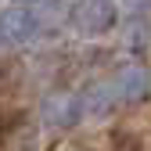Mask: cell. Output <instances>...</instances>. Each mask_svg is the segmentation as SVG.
Returning <instances> with one entry per match:
<instances>
[{
  "label": "cell",
  "mask_w": 151,
  "mask_h": 151,
  "mask_svg": "<svg viewBox=\"0 0 151 151\" xmlns=\"http://www.w3.org/2000/svg\"><path fill=\"white\" fill-rule=\"evenodd\" d=\"M111 22H115V7L111 0H79V7L72 11V25L79 32H104Z\"/></svg>",
  "instance_id": "1"
},
{
  "label": "cell",
  "mask_w": 151,
  "mask_h": 151,
  "mask_svg": "<svg viewBox=\"0 0 151 151\" xmlns=\"http://www.w3.org/2000/svg\"><path fill=\"white\" fill-rule=\"evenodd\" d=\"M111 83H115V97H119V101H140V97H147L151 76H147V68H140V65H126V68L119 72V79H111Z\"/></svg>",
  "instance_id": "2"
},
{
  "label": "cell",
  "mask_w": 151,
  "mask_h": 151,
  "mask_svg": "<svg viewBox=\"0 0 151 151\" xmlns=\"http://www.w3.org/2000/svg\"><path fill=\"white\" fill-rule=\"evenodd\" d=\"M32 29H36L32 14L22 11V7H11V11L0 14V40H4V43H22V40H29Z\"/></svg>",
  "instance_id": "3"
},
{
  "label": "cell",
  "mask_w": 151,
  "mask_h": 151,
  "mask_svg": "<svg viewBox=\"0 0 151 151\" xmlns=\"http://www.w3.org/2000/svg\"><path fill=\"white\" fill-rule=\"evenodd\" d=\"M79 111L83 108L76 97H50L47 108H43V119H47V126H72L79 119Z\"/></svg>",
  "instance_id": "4"
},
{
  "label": "cell",
  "mask_w": 151,
  "mask_h": 151,
  "mask_svg": "<svg viewBox=\"0 0 151 151\" xmlns=\"http://www.w3.org/2000/svg\"><path fill=\"white\" fill-rule=\"evenodd\" d=\"M126 4H147V0H126Z\"/></svg>",
  "instance_id": "5"
}]
</instances>
